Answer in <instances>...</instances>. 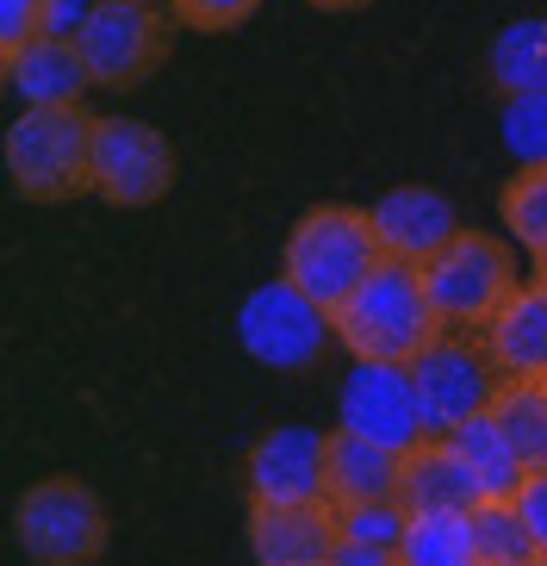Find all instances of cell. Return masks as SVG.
<instances>
[{
	"label": "cell",
	"mask_w": 547,
	"mask_h": 566,
	"mask_svg": "<svg viewBox=\"0 0 547 566\" xmlns=\"http://www.w3.org/2000/svg\"><path fill=\"white\" fill-rule=\"evenodd\" d=\"M435 336H442V317H435L430 281H423L417 262H398V255H386V262L336 305V349H343L348 361L411 367Z\"/></svg>",
	"instance_id": "obj_1"
},
{
	"label": "cell",
	"mask_w": 547,
	"mask_h": 566,
	"mask_svg": "<svg viewBox=\"0 0 547 566\" xmlns=\"http://www.w3.org/2000/svg\"><path fill=\"white\" fill-rule=\"evenodd\" d=\"M7 181L25 206H69L94 193V113L87 106H25L0 137Z\"/></svg>",
	"instance_id": "obj_2"
},
{
	"label": "cell",
	"mask_w": 547,
	"mask_h": 566,
	"mask_svg": "<svg viewBox=\"0 0 547 566\" xmlns=\"http://www.w3.org/2000/svg\"><path fill=\"white\" fill-rule=\"evenodd\" d=\"M380 262L386 250L374 231V206H312L293 218V231L281 243V274L298 293H312L330 317Z\"/></svg>",
	"instance_id": "obj_3"
},
{
	"label": "cell",
	"mask_w": 547,
	"mask_h": 566,
	"mask_svg": "<svg viewBox=\"0 0 547 566\" xmlns=\"http://www.w3.org/2000/svg\"><path fill=\"white\" fill-rule=\"evenodd\" d=\"M106 504L87 480L50 473L13 499V542L32 566H94L106 554Z\"/></svg>",
	"instance_id": "obj_4"
},
{
	"label": "cell",
	"mask_w": 547,
	"mask_h": 566,
	"mask_svg": "<svg viewBox=\"0 0 547 566\" xmlns=\"http://www.w3.org/2000/svg\"><path fill=\"white\" fill-rule=\"evenodd\" d=\"M175 25L181 19L168 13V0H94L87 25L75 32L94 87H144L175 51Z\"/></svg>",
	"instance_id": "obj_5"
},
{
	"label": "cell",
	"mask_w": 547,
	"mask_h": 566,
	"mask_svg": "<svg viewBox=\"0 0 547 566\" xmlns=\"http://www.w3.org/2000/svg\"><path fill=\"white\" fill-rule=\"evenodd\" d=\"M423 281H430L442 331H480L523 281L516 274V243L492 231H461L448 250H435L423 262Z\"/></svg>",
	"instance_id": "obj_6"
},
{
	"label": "cell",
	"mask_w": 547,
	"mask_h": 566,
	"mask_svg": "<svg viewBox=\"0 0 547 566\" xmlns=\"http://www.w3.org/2000/svg\"><path fill=\"white\" fill-rule=\"evenodd\" d=\"M236 336H243V349L262 367H274V374H305V367H317V355L336 343V317L324 312L312 293H298L286 274H274V281H262L243 300Z\"/></svg>",
	"instance_id": "obj_7"
},
{
	"label": "cell",
	"mask_w": 547,
	"mask_h": 566,
	"mask_svg": "<svg viewBox=\"0 0 547 566\" xmlns=\"http://www.w3.org/2000/svg\"><path fill=\"white\" fill-rule=\"evenodd\" d=\"M181 163L156 125L144 118H94V200H106L113 212H144V206L168 200Z\"/></svg>",
	"instance_id": "obj_8"
},
{
	"label": "cell",
	"mask_w": 547,
	"mask_h": 566,
	"mask_svg": "<svg viewBox=\"0 0 547 566\" xmlns=\"http://www.w3.org/2000/svg\"><path fill=\"white\" fill-rule=\"evenodd\" d=\"M497 374L492 355L480 349L473 331H442L430 349L411 361V386H417V405H423V430L448 436L461 430L466 417L492 411V392H497Z\"/></svg>",
	"instance_id": "obj_9"
},
{
	"label": "cell",
	"mask_w": 547,
	"mask_h": 566,
	"mask_svg": "<svg viewBox=\"0 0 547 566\" xmlns=\"http://www.w3.org/2000/svg\"><path fill=\"white\" fill-rule=\"evenodd\" d=\"M324 461H330V430L312 423H274L249 442L243 454V499L249 504H312L324 492Z\"/></svg>",
	"instance_id": "obj_10"
},
{
	"label": "cell",
	"mask_w": 547,
	"mask_h": 566,
	"mask_svg": "<svg viewBox=\"0 0 547 566\" xmlns=\"http://www.w3.org/2000/svg\"><path fill=\"white\" fill-rule=\"evenodd\" d=\"M336 423L374 436V442H392V449H417L430 436L411 367H398V361H355V374L336 392Z\"/></svg>",
	"instance_id": "obj_11"
},
{
	"label": "cell",
	"mask_w": 547,
	"mask_h": 566,
	"mask_svg": "<svg viewBox=\"0 0 547 566\" xmlns=\"http://www.w3.org/2000/svg\"><path fill=\"white\" fill-rule=\"evenodd\" d=\"M336 542V504H249V554L255 566H330Z\"/></svg>",
	"instance_id": "obj_12"
},
{
	"label": "cell",
	"mask_w": 547,
	"mask_h": 566,
	"mask_svg": "<svg viewBox=\"0 0 547 566\" xmlns=\"http://www.w3.org/2000/svg\"><path fill=\"white\" fill-rule=\"evenodd\" d=\"M374 231H380V250L398 255V262H430L435 250H448L454 237L466 231L454 200L442 187H392L374 200Z\"/></svg>",
	"instance_id": "obj_13"
},
{
	"label": "cell",
	"mask_w": 547,
	"mask_h": 566,
	"mask_svg": "<svg viewBox=\"0 0 547 566\" xmlns=\"http://www.w3.org/2000/svg\"><path fill=\"white\" fill-rule=\"evenodd\" d=\"M0 75H7V94L19 106H82V94L94 87L82 44L75 38H50V32H38L32 44L0 56Z\"/></svg>",
	"instance_id": "obj_14"
},
{
	"label": "cell",
	"mask_w": 547,
	"mask_h": 566,
	"mask_svg": "<svg viewBox=\"0 0 547 566\" xmlns=\"http://www.w3.org/2000/svg\"><path fill=\"white\" fill-rule=\"evenodd\" d=\"M404 454L411 449H392V442H374V436L336 423L330 430V461H324V492H330V504L398 499V485H404Z\"/></svg>",
	"instance_id": "obj_15"
},
{
	"label": "cell",
	"mask_w": 547,
	"mask_h": 566,
	"mask_svg": "<svg viewBox=\"0 0 547 566\" xmlns=\"http://www.w3.org/2000/svg\"><path fill=\"white\" fill-rule=\"evenodd\" d=\"M473 336H480V349L492 355V367L504 380L511 374H547V286L535 274L516 281V293Z\"/></svg>",
	"instance_id": "obj_16"
},
{
	"label": "cell",
	"mask_w": 547,
	"mask_h": 566,
	"mask_svg": "<svg viewBox=\"0 0 547 566\" xmlns=\"http://www.w3.org/2000/svg\"><path fill=\"white\" fill-rule=\"evenodd\" d=\"M404 511H473L480 504V480L461 467V454L442 436H423L404 454V485H398Z\"/></svg>",
	"instance_id": "obj_17"
},
{
	"label": "cell",
	"mask_w": 547,
	"mask_h": 566,
	"mask_svg": "<svg viewBox=\"0 0 547 566\" xmlns=\"http://www.w3.org/2000/svg\"><path fill=\"white\" fill-rule=\"evenodd\" d=\"M442 442L461 454V467L473 473V480H480V499H516V485L529 480L523 454L511 449V436H504V423H497L492 411L466 417L461 430H448Z\"/></svg>",
	"instance_id": "obj_18"
},
{
	"label": "cell",
	"mask_w": 547,
	"mask_h": 566,
	"mask_svg": "<svg viewBox=\"0 0 547 566\" xmlns=\"http://www.w3.org/2000/svg\"><path fill=\"white\" fill-rule=\"evenodd\" d=\"M485 75H492L497 101H511V94H547V19H511V25H497L492 51H485Z\"/></svg>",
	"instance_id": "obj_19"
},
{
	"label": "cell",
	"mask_w": 547,
	"mask_h": 566,
	"mask_svg": "<svg viewBox=\"0 0 547 566\" xmlns=\"http://www.w3.org/2000/svg\"><path fill=\"white\" fill-rule=\"evenodd\" d=\"M492 417L504 423V436L523 454V467L541 473L547 467V374H511V380H497Z\"/></svg>",
	"instance_id": "obj_20"
},
{
	"label": "cell",
	"mask_w": 547,
	"mask_h": 566,
	"mask_svg": "<svg viewBox=\"0 0 547 566\" xmlns=\"http://www.w3.org/2000/svg\"><path fill=\"white\" fill-rule=\"evenodd\" d=\"M404 566H480L473 548V511H411L404 542H398Z\"/></svg>",
	"instance_id": "obj_21"
},
{
	"label": "cell",
	"mask_w": 547,
	"mask_h": 566,
	"mask_svg": "<svg viewBox=\"0 0 547 566\" xmlns=\"http://www.w3.org/2000/svg\"><path fill=\"white\" fill-rule=\"evenodd\" d=\"M473 548H480V566H541V548H535L516 499L473 504Z\"/></svg>",
	"instance_id": "obj_22"
},
{
	"label": "cell",
	"mask_w": 547,
	"mask_h": 566,
	"mask_svg": "<svg viewBox=\"0 0 547 566\" xmlns=\"http://www.w3.org/2000/svg\"><path fill=\"white\" fill-rule=\"evenodd\" d=\"M497 224L529 255H547V163L516 168L511 181H504V193H497Z\"/></svg>",
	"instance_id": "obj_23"
},
{
	"label": "cell",
	"mask_w": 547,
	"mask_h": 566,
	"mask_svg": "<svg viewBox=\"0 0 547 566\" xmlns=\"http://www.w3.org/2000/svg\"><path fill=\"white\" fill-rule=\"evenodd\" d=\"M497 137H504L516 168L547 163V94H511L497 113Z\"/></svg>",
	"instance_id": "obj_24"
},
{
	"label": "cell",
	"mask_w": 547,
	"mask_h": 566,
	"mask_svg": "<svg viewBox=\"0 0 547 566\" xmlns=\"http://www.w3.org/2000/svg\"><path fill=\"white\" fill-rule=\"evenodd\" d=\"M404 499H380V504H336V530L343 542H380V548H398L404 542Z\"/></svg>",
	"instance_id": "obj_25"
},
{
	"label": "cell",
	"mask_w": 547,
	"mask_h": 566,
	"mask_svg": "<svg viewBox=\"0 0 547 566\" xmlns=\"http://www.w3.org/2000/svg\"><path fill=\"white\" fill-rule=\"evenodd\" d=\"M262 0H168V13L181 19L187 32H236L243 19H255Z\"/></svg>",
	"instance_id": "obj_26"
},
{
	"label": "cell",
	"mask_w": 547,
	"mask_h": 566,
	"mask_svg": "<svg viewBox=\"0 0 547 566\" xmlns=\"http://www.w3.org/2000/svg\"><path fill=\"white\" fill-rule=\"evenodd\" d=\"M44 13H50V0H0V56L32 44L44 32Z\"/></svg>",
	"instance_id": "obj_27"
},
{
	"label": "cell",
	"mask_w": 547,
	"mask_h": 566,
	"mask_svg": "<svg viewBox=\"0 0 547 566\" xmlns=\"http://www.w3.org/2000/svg\"><path fill=\"white\" fill-rule=\"evenodd\" d=\"M516 511H523V523H529V535H535V548H541V560H547V467L516 485Z\"/></svg>",
	"instance_id": "obj_28"
},
{
	"label": "cell",
	"mask_w": 547,
	"mask_h": 566,
	"mask_svg": "<svg viewBox=\"0 0 547 566\" xmlns=\"http://www.w3.org/2000/svg\"><path fill=\"white\" fill-rule=\"evenodd\" d=\"M330 566H404L398 548H380V542H336Z\"/></svg>",
	"instance_id": "obj_29"
},
{
	"label": "cell",
	"mask_w": 547,
	"mask_h": 566,
	"mask_svg": "<svg viewBox=\"0 0 547 566\" xmlns=\"http://www.w3.org/2000/svg\"><path fill=\"white\" fill-rule=\"evenodd\" d=\"M87 7H94V0H50L44 32H50V38H75V32L87 25Z\"/></svg>",
	"instance_id": "obj_30"
},
{
	"label": "cell",
	"mask_w": 547,
	"mask_h": 566,
	"mask_svg": "<svg viewBox=\"0 0 547 566\" xmlns=\"http://www.w3.org/2000/svg\"><path fill=\"white\" fill-rule=\"evenodd\" d=\"M305 7H324V13H355V7H367V0H305Z\"/></svg>",
	"instance_id": "obj_31"
},
{
	"label": "cell",
	"mask_w": 547,
	"mask_h": 566,
	"mask_svg": "<svg viewBox=\"0 0 547 566\" xmlns=\"http://www.w3.org/2000/svg\"><path fill=\"white\" fill-rule=\"evenodd\" d=\"M535 281H541V286H547V255H535Z\"/></svg>",
	"instance_id": "obj_32"
},
{
	"label": "cell",
	"mask_w": 547,
	"mask_h": 566,
	"mask_svg": "<svg viewBox=\"0 0 547 566\" xmlns=\"http://www.w3.org/2000/svg\"><path fill=\"white\" fill-rule=\"evenodd\" d=\"M541 566H547V560H541Z\"/></svg>",
	"instance_id": "obj_33"
}]
</instances>
